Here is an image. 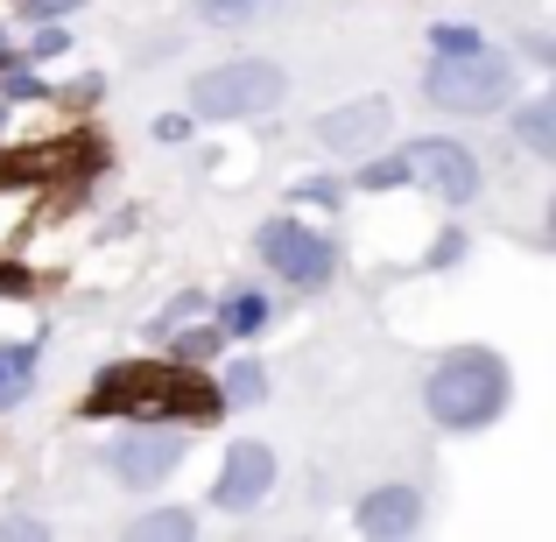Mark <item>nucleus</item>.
I'll return each mask as SVG.
<instances>
[{
  "label": "nucleus",
  "mask_w": 556,
  "mask_h": 542,
  "mask_svg": "<svg viewBox=\"0 0 556 542\" xmlns=\"http://www.w3.org/2000/svg\"><path fill=\"white\" fill-rule=\"evenodd\" d=\"M507 92V64H493V56H444V64L430 71V99L437 106H458V113H486L501 106Z\"/></svg>",
  "instance_id": "obj_4"
},
{
  "label": "nucleus",
  "mask_w": 556,
  "mask_h": 542,
  "mask_svg": "<svg viewBox=\"0 0 556 542\" xmlns=\"http://www.w3.org/2000/svg\"><path fill=\"white\" fill-rule=\"evenodd\" d=\"M282 99V71L275 64H254V56H240V64H218L204 71L198 85H190V106L198 113H261Z\"/></svg>",
  "instance_id": "obj_3"
},
{
  "label": "nucleus",
  "mask_w": 556,
  "mask_h": 542,
  "mask_svg": "<svg viewBox=\"0 0 556 542\" xmlns=\"http://www.w3.org/2000/svg\"><path fill=\"white\" fill-rule=\"evenodd\" d=\"M92 408H141V416H212L218 394L184 366H113Z\"/></svg>",
  "instance_id": "obj_2"
},
{
  "label": "nucleus",
  "mask_w": 556,
  "mask_h": 542,
  "mask_svg": "<svg viewBox=\"0 0 556 542\" xmlns=\"http://www.w3.org/2000/svg\"><path fill=\"white\" fill-rule=\"evenodd\" d=\"M507 408V366L493 353H451L430 374V416L444 430H479Z\"/></svg>",
  "instance_id": "obj_1"
},
{
  "label": "nucleus",
  "mask_w": 556,
  "mask_h": 542,
  "mask_svg": "<svg viewBox=\"0 0 556 542\" xmlns=\"http://www.w3.org/2000/svg\"><path fill=\"white\" fill-rule=\"evenodd\" d=\"M254 394H261V374L254 366H232V402H254Z\"/></svg>",
  "instance_id": "obj_15"
},
{
  "label": "nucleus",
  "mask_w": 556,
  "mask_h": 542,
  "mask_svg": "<svg viewBox=\"0 0 556 542\" xmlns=\"http://www.w3.org/2000/svg\"><path fill=\"white\" fill-rule=\"evenodd\" d=\"M141 535H190V515H149Z\"/></svg>",
  "instance_id": "obj_14"
},
{
  "label": "nucleus",
  "mask_w": 556,
  "mask_h": 542,
  "mask_svg": "<svg viewBox=\"0 0 556 542\" xmlns=\"http://www.w3.org/2000/svg\"><path fill=\"white\" fill-rule=\"evenodd\" d=\"M275 479V458H268V444H232L226 451V472H218V493L212 501L218 507H247V501H261V487Z\"/></svg>",
  "instance_id": "obj_8"
},
{
  "label": "nucleus",
  "mask_w": 556,
  "mask_h": 542,
  "mask_svg": "<svg viewBox=\"0 0 556 542\" xmlns=\"http://www.w3.org/2000/svg\"><path fill=\"white\" fill-rule=\"evenodd\" d=\"M359 529H367V535H402V529H416V493H402V487L374 493V501L359 507Z\"/></svg>",
  "instance_id": "obj_10"
},
{
  "label": "nucleus",
  "mask_w": 556,
  "mask_h": 542,
  "mask_svg": "<svg viewBox=\"0 0 556 542\" xmlns=\"http://www.w3.org/2000/svg\"><path fill=\"white\" fill-rule=\"evenodd\" d=\"M437 50H444V56H472L479 36H472V28H437Z\"/></svg>",
  "instance_id": "obj_11"
},
{
  "label": "nucleus",
  "mask_w": 556,
  "mask_h": 542,
  "mask_svg": "<svg viewBox=\"0 0 556 542\" xmlns=\"http://www.w3.org/2000/svg\"><path fill=\"white\" fill-rule=\"evenodd\" d=\"M177 437H135V444H121V479H135V487H155V479L177 465Z\"/></svg>",
  "instance_id": "obj_9"
},
{
  "label": "nucleus",
  "mask_w": 556,
  "mask_h": 542,
  "mask_svg": "<svg viewBox=\"0 0 556 542\" xmlns=\"http://www.w3.org/2000/svg\"><path fill=\"white\" fill-rule=\"evenodd\" d=\"M204 14H212V22H240V14H254L261 0H198Z\"/></svg>",
  "instance_id": "obj_13"
},
{
  "label": "nucleus",
  "mask_w": 556,
  "mask_h": 542,
  "mask_svg": "<svg viewBox=\"0 0 556 542\" xmlns=\"http://www.w3.org/2000/svg\"><path fill=\"white\" fill-rule=\"evenodd\" d=\"M402 177H416V184H430L437 198H472L479 190V169H472V155L458 149V141H408V155H402Z\"/></svg>",
  "instance_id": "obj_5"
},
{
  "label": "nucleus",
  "mask_w": 556,
  "mask_h": 542,
  "mask_svg": "<svg viewBox=\"0 0 556 542\" xmlns=\"http://www.w3.org/2000/svg\"><path fill=\"white\" fill-rule=\"evenodd\" d=\"M261 254H268L289 282H317V275L331 268V247L317 240V232H303L296 218H275V226L261 232Z\"/></svg>",
  "instance_id": "obj_6"
},
{
  "label": "nucleus",
  "mask_w": 556,
  "mask_h": 542,
  "mask_svg": "<svg viewBox=\"0 0 556 542\" xmlns=\"http://www.w3.org/2000/svg\"><path fill=\"white\" fill-rule=\"evenodd\" d=\"M521 135H529L535 149H549V106H543V99H535V106L521 113Z\"/></svg>",
  "instance_id": "obj_12"
},
{
  "label": "nucleus",
  "mask_w": 556,
  "mask_h": 542,
  "mask_svg": "<svg viewBox=\"0 0 556 542\" xmlns=\"http://www.w3.org/2000/svg\"><path fill=\"white\" fill-rule=\"evenodd\" d=\"M317 135H325V149H339V155L367 149V141L388 135V99H353V106L325 113V121H317Z\"/></svg>",
  "instance_id": "obj_7"
}]
</instances>
